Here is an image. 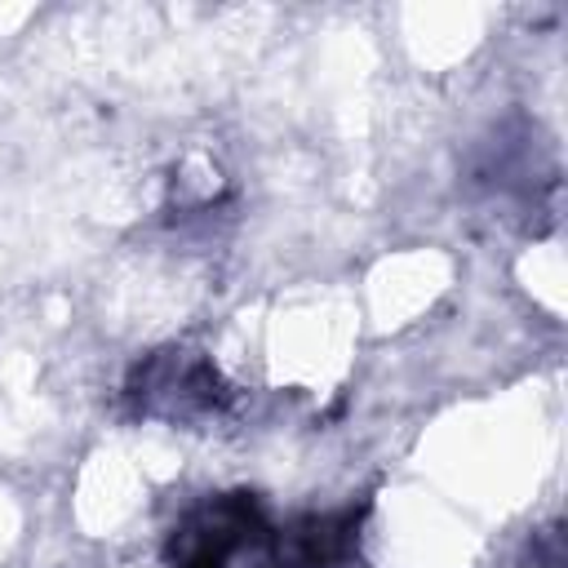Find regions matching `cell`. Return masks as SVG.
I'll return each instance as SVG.
<instances>
[]
</instances>
